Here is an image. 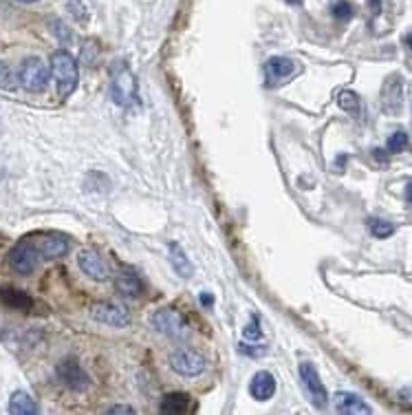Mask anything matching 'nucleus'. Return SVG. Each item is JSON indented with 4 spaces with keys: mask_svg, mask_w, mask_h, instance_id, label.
Instances as JSON below:
<instances>
[{
    "mask_svg": "<svg viewBox=\"0 0 412 415\" xmlns=\"http://www.w3.org/2000/svg\"><path fill=\"white\" fill-rule=\"evenodd\" d=\"M51 75L56 78L60 98H68V95L77 89V80H79L77 62L73 55L64 49L53 53L51 55Z\"/></svg>",
    "mask_w": 412,
    "mask_h": 415,
    "instance_id": "f257e3e1",
    "label": "nucleus"
},
{
    "mask_svg": "<svg viewBox=\"0 0 412 415\" xmlns=\"http://www.w3.org/2000/svg\"><path fill=\"white\" fill-rule=\"evenodd\" d=\"M111 95H113V102L123 106V108L135 106L137 100H139V93H137V80H135V75L130 73V68L126 64L115 68L113 82H111Z\"/></svg>",
    "mask_w": 412,
    "mask_h": 415,
    "instance_id": "f03ea898",
    "label": "nucleus"
},
{
    "mask_svg": "<svg viewBox=\"0 0 412 415\" xmlns=\"http://www.w3.org/2000/svg\"><path fill=\"white\" fill-rule=\"evenodd\" d=\"M7 259H9V265H11L13 272L26 276V274L36 272V268H38L40 259H43V254L38 252L33 239L29 237V239H22V241H18L16 245H13Z\"/></svg>",
    "mask_w": 412,
    "mask_h": 415,
    "instance_id": "7ed1b4c3",
    "label": "nucleus"
},
{
    "mask_svg": "<svg viewBox=\"0 0 412 415\" xmlns=\"http://www.w3.org/2000/svg\"><path fill=\"white\" fill-rule=\"evenodd\" d=\"M150 323H153V327L159 334L168 336L172 340H185L190 336V327L176 310H159L150 316Z\"/></svg>",
    "mask_w": 412,
    "mask_h": 415,
    "instance_id": "20e7f679",
    "label": "nucleus"
},
{
    "mask_svg": "<svg viewBox=\"0 0 412 415\" xmlns=\"http://www.w3.org/2000/svg\"><path fill=\"white\" fill-rule=\"evenodd\" d=\"M49 75H51V66H47L40 58H26L18 71L20 85L31 93L45 91L49 85Z\"/></svg>",
    "mask_w": 412,
    "mask_h": 415,
    "instance_id": "39448f33",
    "label": "nucleus"
},
{
    "mask_svg": "<svg viewBox=\"0 0 412 415\" xmlns=\"http://www.w3.org/2000/svg\"><path fill=\"white\" fill-rule=\"evenodd\" d=\"M300 380H302V386H305L307 395L311 398V402L318 409H324L328 405V393L318 376V369H315L311 363H302L300 365Z\"/></svg>",
    "mask_w": 412,
    "mask_h": 415,
    "instance_id": "423d86ee",
    "label": "nucleus"
},
{
    "mask_svg": "<svg viewBox=\"0 0 412 415\" xmlns=\"http://www.w3.org/2000/svg\"><path fill=\"white\" fill-rule=\"evenodd\" d=\"M170 367H172V371L178 373V376L192 378V376H199V373H203L205 358L199 356L197 351L181 349V351H174L170 356Z\"/></svg>",
    "mask_w": 412,
    "mask_h": 415,
    "instance_id": "0eeeda50",
    "label": "nucleus"
},
{
    "mask_svg": "<svg viewBox=\"0 0 412 415\" xmlns=\"http://www.w3.org/2000/svg\"><path fill=\"white\" fill-rule=\"evenodd\" d=\"M58 378L64 386H68L71 391H84L91 384V378L86 376V371L77 365V361L68 358L58 365Z\"/></svg>",
    "mask_w": 412,
    "mask_h": 415,
    "instance_id": "6e6552de",
    "label": "nucleus"
},
{
    "mask_svg": "<svg viewBox=\"0 0 412 415\" xmlns=\"http://www.w3.org/2000/svg\"><path fill=\"white\" fill-rule=\"evenodd\" d=\"M93 318L104 325H111V327H128L130 325L128 312L121 305H115V303H98V305H93Z\"/></svg>",
    "mask_w": 412,
    "mask_h": 415,
    "instance_id": "1a4fd4ad",
    "label": "nucleus"
},
{
    "mask_svg": "<svg viewBox=\"0 0 412 415\" xmlns=\"http://www.w3.org/2000/svg\"><path fill=\"white\" fill-rule=\"evenodd\" d=\"M298 71V66L293 60L289 58H282V55H276V58H269L265 62V80L269 87H276L280 85L282 80L291 78Z\"/></svg>",
    "mask_w": 412,
    "mask_h": 415,
    "instance_id": "9d476101",
    "label": "nucleus"
},
{
    "mask_svg": "<svg viewBox=\"0 0 412 415\" xmlns=\"http://www.w3.org/2000/svg\"><path fill=\"white\" fill-rule=\"evenodd\" d=\"M31 239L43 259H60L68 252V243L60 234H33Z\"/></svg>",
    "mask_w": 412,
    "mask_h": 415,
    "instance_id": "9b49d317",
    "label": "nucleus"
},
{
    "mask_svg": "<svg viewBox=\"0 0 412 415\" xmlns=\"http://www.w3.org/2000/svg\"><path fill=\"white\" fill-rule=\"evenodd\" d=\"M77 263H79L82 272H84L86 276H91L93 281H106L108 279V268H106L104 259L98 252L82 250L77 254Z\"/></svg>",
    "mask_w": 412,
    "mask_h": 415,
    "instance_id": "f8f14e48",
    "label": "nucleus"
},
{
    "mask_svg": "<svg viewBox=\"0 0 412 415\" xmlns=\"http://www.w3.org/2000/svg\"><path fill=\"white\" fill-rule=\"evenodd\" d=\"M333 405L337 413H346V415H364L373 411L360 395L349 393V391H337L333 395Z\"/></svg>",
    "mask_w": 412,
    "mask_h": 415,
    "instance_id": "ddd939ff",
    "label": "nucleus"
},
{
    "mask_svg": "<svg viewBox=\"0 0 412 415\" xmlns=\"http://www.w3.org/2000/svg\"><path fill=\"white\" fill-rule=\"evenodd\" d=\"M250 393L258 402H267V400H271V395L276 393V378H273L269 371H258L254 380L250 382Z\"/></svg>",
    "mask_w": 412,
    "mask_h": 415,
    "instance_id": "4468645a",
    "label": "nucleus"
},
{
    "mask_svg": "<svg viewBox=\"0 0 412 415\" xmlns=\"http://www.w3.org/2000/svg\"><path fill=\"white\" fill-rule=\"evenodd\" d=\"M0 300H3L7 307L18 310V312H29L31 305H33L31 296L26 292H22V289H16V287H3V289H0Z\"/></svg>",
    "mask_w": 412,
    "mask_h": 415,
    "instance_id": "2eb2a0df",
    "label": "nucleus"
},
{
    "mask_svg": "<svg viewBox=\"0 0 412 415\" xmlns=\"http://www.w3.org/2000/svg\"><path fill=\"white\" fill-rule=\"evenodd\" d=\"M115 287H117L119 294L130 296V298H137V296L144 294V281L135 272H121V274H117Z\"/></svg>",
    "mask_w": 412,
    "mask_h": 415,
    "instance_id": "dca6fc26",
    "label": "nucleus"
},
{
    "mask_svg": "<svg viewBox=\"0 0 412 415\" xmlns=\"http://www.w3.org/2000/svg\"><path fill=\"white\" fill-rule=\"evenodd\" d=\"M168 252H170V265L174 268V272L181 276V279H190V276L194 274V268H192V263H190L183 247L172 241L168 245Z\"/></svg>",
    "mask_w": 412,
    "mask_h": 415,
    "instance_id": "f3484780",
    "label": "nucleus"
},
{
    "mask_svg": "<svg viewBox=\"0 0 412 415\" xmlns=\"http://www.w3.org/2000/svg\"><path fill=\"white\" fill-rule=\"evenodd\" d=\"M9 413H13V415H33V413H38V405L29 393L16 391V393H11V400H9Z\"/></svg>",
    "mask_w": 412,
    "mask_h": 415,
    "instance_id": "a211bd4d",
    "label": "nucleus"
},
{
    "mask_svg": "<svg viewBox=\"0 0 412 415\" xmlns=\"http://www.w3.org/2000/svg\"><path fill=\"white\" fill-rule=\"evenodd\" d=\"M190 409V395L188 393H170L161 400V413L166 415H183Z\"/></svg>",
    "mask_w": 412,
    "mask_h": 415,
    "instance_id": "6ab92c4d",
    "label": "nucleus"
},
{
    "mask_svg": "<svg viewBox=\"0 0 412 415\" xmlns=\"http://www.w3.org/2000/svg\"><path fill=\"white\" fill-rule=\"evenodd\" d=\"M337 104L346 110V113H351V115H357L360 113V98L353 93V91H342L339 95H337Z\"/></svg>",
    "mask_w": 412,
    "mask_h": 415,
    "instance_id": "aec40b11",
    "label": "nucleus"
},
{
    "mask_svg": "<svg viewBox=\"0 0 412 415\" xmlns=\"http://www.w3.org/2000/svg\"><path fill=\"white\" fill-rule=\"evenodd\" d=\"M18 75L11 71V68L7 64L0 62V89H5V91H13L18 87Z\"/></svg>",
    "mask_w": 412,
    "mask_h": 415,
    "instance_id": "412c9836",
    "label": "nucleus"
},
{
    "mask_svg": "<svg viewBox=\"0 0 412 415\" xmlns=\"http://www.w3.org/2000/svg\"><path fill=\"white\" fill-rule=\"evenodd\" d=\"M368 228H370V232H373V237H377V239H386L395 232V226L388 224V221H381V219H373L368 224Z\"/></svg>",
    "mask_w": 412,
    "mask_h": 415,
    "instance_id": "4be33fe9",
    "label": "nucleus"
},
{
    "mask_svg": "<svg viewBox=\"0 0 412 415\" xmlns=\"http://www.w3.org/2000/svg\"><path fill=\"white\" fill-rule=\"evenodd\" d=\"M406 146H408V135L404 131H397L388 137V144H386L388 153H402Z\"/></svg>",
    "mask_w": 412,
    "mask_h": 415,
    "instance_id": "5701e85b",
    "label": "nucleus"
},
{
    "mask_svg": "<svg viewBox=\"0 0 412 415\" xmlns=\"http://www.w3.org/2000/svg\"><path fill=\"white\" fill-rule=\"evenodd\" d=\"M333 16H335L337 20H349V18H353V5L346 3V0H339V3L333 7Z\"/></svg>",
    "mask_w": 412,
    "mask_h": 415,
    "instance_id": "b1692460",
    "label": "nucleus"
},
{
    "mask_svg": "<svg viewBox=\"0 0 412 415\" xmlns=\"http://www.w3.org/2000/svg\"><path fill=\"white\" fill-rule=\"evenodd\" d=\"M238 351L245 354V356H252V358H258V356H265L267 354V347H254V344H238Z\"/></svg>",
    "mask_w": 412,
    "mask_h": 415,
    "instance_id": "393cba45",
    "label": "nucleus"
},
{
    "mask_svg": "<svg viewBox=\"0 0 412 415\" xmlns=\"http://www.w3.org/2000/svg\"><path fill=\"white\" fill-rule=\"evenodd\" d=\"M68 9H71V13L75 18H86V9H84V5L79 3V0H68Z\"/></svg>",
    "mask_w": 412,
    "mask_h": 415,
    "instance_id": "a878e982",
    "label": "nucleus"
},
{
    "mask_svg": "<svg viewBox=\"0 0 412 415\" xmlns=\"http://www.w3.org/2000/svg\"><path fill=\"white\" fill-rule=\"evenodd\" d=\"M243 334H245V338H250V340H258L260 336H263V331H260V327L256 325V318H254V323H252V325H247V327H245Z\"/></svg>",
    "mask_w": 412,
    "mask_h": 415,
    "instance_id": "bb28decb",
    "label": "nucleus"
},
{
    "mask_svg": "<svg viewBox=\"0 0 412 415\" xmlns=\"http://www.w3.org/2000/svg\"><path fill=\"white\" fill-rule=\"evenodd\" d=\"M201 305H203V307H212V305H214L212 294H205V292H203V294H201Z\"/></svg>",
    "mask_w": 412,
    "mask_h": 415,
    "instance_id": "cd10ccee",
    "label": "nucleus"
},
{
    "mask_svg": "<svg viewBox=\"0 0 412 415\" xmlns=\"http://www.w3.org/2000/svg\"><path fill=\"white\" fill-rule=\"evenodd\" d=\"M108 413H135V409H132V407H121V405H117V407H113V409H108Z\"/></svg>",
    "mask_w": 412,
    "mask_h": 415,
    "instance_id": "c85d7f7f",
    "label": "nucleus"
},
{
    "mask_svg": "<svg viewBox=\"0 0 412 415\" xmlns=\"http://www.w3.org/2000/svg\"><path fill=\"white\" fill-rule=\"evenodd\" d=\"M406 201H408V203L412 205V182H410V184L406 186Z\"/></svg>",
    "mask_w": 412,
    "mask_h": 415,
    "instance_id": "c756f323",
    "label": "nucleus"
},
{
    "mask_svg": "<svg viewBox=\"0 0 412 415\" xmlns=\"http://www.w3.org/2000/svg\"><path fill=\"white\" fill-rule=\"evenodd\" d=\"M368 3H370V7H375V9H377V7H379V3H381V0H368Z\"/></svg>",
    "mask_w": 412,
    "mask_h": 415,
    "instance_id": "7c9ffc66",
    "label": "nucleus"
},
{
    "mask_svg": "<svg viewBox=\"0 0 412 415\" xmlns=\"http://www.w3.org/2000/svg\"><path fill=\"white\" fill-rule=\"evenodd\" d=\"M287 3H291V5H300L302 0H287Z\"/></svg>",
    "mask_w": 412,
    "mask_h": 415,
    "instance_id": "2f4dec72",
    "label": "nucleus"
},
{
    "mask_svg": "<svg viewBox=\"0 0 412 415\" xmlns=\"http://www.w3.org/2000/svg\"><path fill=\"white\" fill-rule=\"evenodd\" d=\"M408 47H410V49H412V34H410V36H408Z\"/></svg>",
    "mask_w": 412,
    "mask_h": 415,
    "instance_id": "473e14b6",
    "label": "nucleus"
},
{
    "mask_svg": "<svg viewBox=\"0 0 412 415\" xmlns=\"http://www.w3.org/2000/svg\"><path fill=\"white\" fill-rule=\"evenodd\" d=\"M18 3H38V0H18Z\"/></svg>",
    "mask_w": 412,
    "mask_h": 415,
    "instance_id": "72a5a7b5",
    "label": "nucleus"
}]
</instances>
